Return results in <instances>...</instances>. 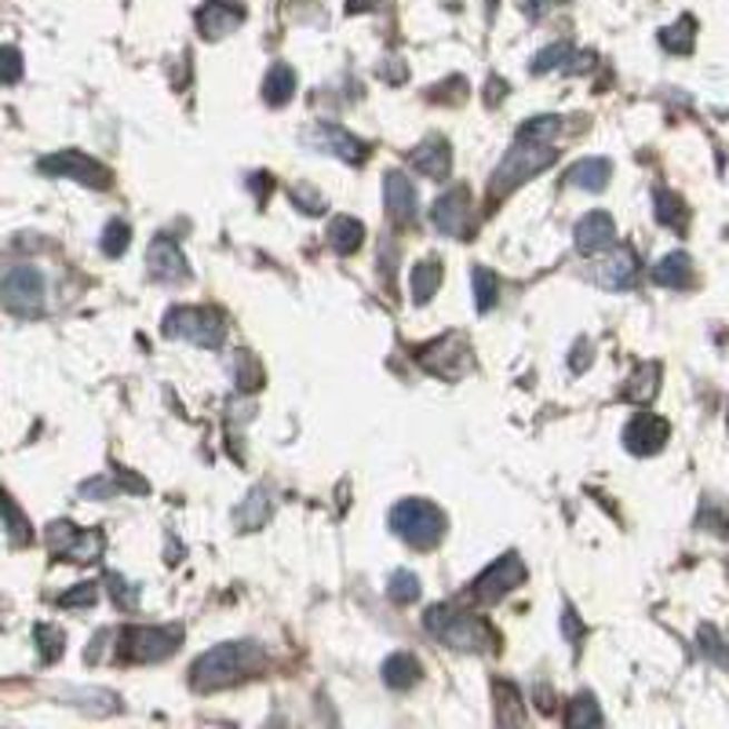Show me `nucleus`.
I'll use <instances>...</instances> for the list:
<instances>
[{
	"label": "nucleus",
	"mask_w": 729,
	"mask_h": 729,
	"mask_svg": "<svg viewBox=\"0 0 729 729\" xmlns=\"http://www.w3.org/2000/svg\"><path fill=\"white\" fill-rule=\"evenodd\" d=\"M500 91H508V85L489 81V96H485V102H489V106H496V102H500Z\"/></svg>",
	"instance_id": "49"
},
{
	"label": "nucleus",
	"mask_w": 729,
	"mask_h": 729,
	"mask_svg": "<svg viewBox=\"0 0 729 729\" xmlns=\"http://www.w3.org/2000/svg\"><path fill=\"white\" fill-rule=\"evenodd\" d=\"M573 237H577V248L583 252V256H599V252L613 248V242H617V223H613V216H609V211H591V216H583V219L577 223Z\"/></svg>",
	"instance_id": "18"
},
{
	"label": "nucleus",
	"mask_w": 729,
	"mask_h": 729,
	"mask_svg": "<svg viewBox=\"0 0 729 729\" xmlns=\"http://www.w3.org/2000/svg\"><path fill=\"white\" fill-rule=\"evenodd\" d=\"M697 639H700V649H705V657L711 660V664H719V668L729 671V649L722 642V634L715 631L711 624H705V628L697 631Z\"/></svg>",
	"instance_id": "38"
},
{
	"label": "nucleus",
	"mask_w": 729,
	"mask_h": 729,
	"mask_svg": "<svg viewBox=\"0 0 729 729\" xmlns=\"http://www.w3.org/2000/svg\"><path fill=\"white\" fill-rule=\"evenodd\" d=\"M387 594H391L397 605L416 602V599H420V577L408 573V569H397V573L391 577V583H387Z\"/></svg>",
	"instance_id": "36"
},
{
	"label": "nucleus",
	"mask_w": 729,
	"mask_h": 729,
	"mask_svg": "<svg viewBox=\"0 0 729 729\" xmlns=\"http://www.w3.org/2000/svg\"><path fill=\"white\" fill-rule=\"evenodd\" d=\"M657 380H660V368L657 365H642L639 373L631 376V383L624 387L628 402H649L657 394Z\"/></svg>",
	"instance_id": "34"
},
{
	"label": "nucleus",
	"mask_w": 729,
	"mask_h": 729,
	"mask_svg": "<svg viewBox=\"0 0 729 729\" xmlns=\"http://www.w3.org/2000/svg\"><path fill=\"white\" fill-rule=\"evenodd\" d=\"M270 519V500H267V489H252L248 500H245V508L237 511V525L242 529H263V522Z\"/></svg>",
	"instance_id": "28"
},
{
	"label": "nucleus",
	"mask_w": 729,
	"mask_h": 729,
	"mask_svg": "<svg viewBox=\"0 0 729 729\" xmlns=\"http://www.w3.org/2000/svg\"><path fill=\"white\" fill-rule=\"evenodd\" d=\"M117 485L121 482H110V479H91L81 485V496H96V500H106V496H114L117 493Z\"/></svg>",
	"instance_id": "45"
},
{
	"label": "nucleus",
	"mask_w": 729,
	"mask_h": 729,
	"mask_svg": "<svg viewBox=\"0 0 729 729\" xmlns=\"http://www.w3.org/2000/svg\"><path fill=\"white\" fill-rule=\"evenodd\" d=\"M583 365H588V339H580L573 347V357H569V368H573V373H583Z\"/></svg>",
	"instance_id": "47"
},
{
	"label": "nucleus",
	"mask_w": 729,
	"mask_h": 729,
	"mask_svg": "<svg viewBox=\"0 0 729 729\" xmlns=\"http://www.w3.org/2000/svg\"><path fill=\"white\" fill-rule=\"evenodd\" d=\"M471 285H474V307H479L482 314H489V311L496 307V296H500L496 274L489 270V267H474L471 270Z\"/></svg>",
	"instance_id": "29"
},
{
	"label": "nucleus",
	"mask_w": 729,
	"mask_h": 729,
	"mask_svg": "<svg viewBox=\"0 0 729 729\" xmlns=\"http://www.w3.org/2000/svg\"><path fill=\"white\" fill-rule=\"evenodd\" d=\"M0 303L19 317L41 314L45 311V274L30 267V263L8 267L0 274Z\"/></svg>",
	"instance_id": "6"
},
{
	"label": "nucleus",
	"mask_w": 729,
	"mask_h": 729,
	"mask_svg": "<svg viewBox=\"0 0 729 729\" xmlns=\"http://www.w3.org/2000/svg\"><path fill=\"white\" fill-rule=\"evenodd\" d=\"M413 165H416L420 176L445 179L449 176V165H453V157H449V142L442 136H431L427 142H420L416 154H413Z\"/></svg>",
	"instance_id": "21"
},
{
	"label": "nucleus",
	"mask_w": 729,
	"mask_h": 729,
	"mask_svg": "<svg viewBox=\"0 0 729 729\" xmlns=\"http://www.w3.org/2000/svg\"><path fill=\"white\" fill-rule=\"evenodd\" d=\"M431 219H434V230H437V234H445V237H467L471 219H474V211H471V190H467V187L445 190V194L434 201Z\"/></svg>",
	"instance_id": "12"
},
{
	"label": "nucleus",
	"mask_w": 729,
	"mask_h": 729,
	"mask_svg": "<svg viewBox=\"0 0 729 729\" xmlns=\"http://www.w3.org/2000/svg\"><path fill=\"white\" fill-rule=\"evenodd\" d=\"M562 131V117L554 114H543V117H533V121H525L519 128V139L522 142H551L554 136Z\"/></svg>",
	"instance_id": "32"
},
{
	"label": "nucleus",
	"mask_w": 729,
	"mask_h": 729,
	"mask_svg": "<svg viewBox=\"0 0 729 729\" xmlns=\"http://www.w3.org/2000/svg\"><path fill=\"white\" fill-rule=\"evenodd\" d=\"M128 242H131V227L125 219H110L102 227V242H99V248H102V256H110V259H117V256H125V248H128Z\"/></svg>",
	"instance_id": "33"
},
{
	"label": "nucleus",
	"mask_w": 729,
	"mask_h": 729,
	"mask_svg": "<svg viewBox=\"0 0 729 729\" xmlns=\"http://www.w3.org/2000/svg\"><path fill=\"white\" fill-rule=\"evenodd\" d=\"M106 583H110V594H114L117 609H136V605H139V591L131 588V583H128L125 577L110 573V577H106Z\"/></svg>",
	"instance_id": "43"
},
{
	"label": "nucleus",
	"mask_w": 729,
	"mask_h": 729,
	"mask_svg": "<svg viewBox=\"0 0 729 729\" xmlns=\"http://www.w3.org/2000/svg\"><path fill=\"white\" fill-rule=\"evenodd\" d=\"M259 664H263L259 642H223L194 660L190 682L194 689H223L237 679H245V674L256 671Z\"/></svg>",
	"instance_id": "1"
},
{
	"label": "nucleus",
	"mask_w": 729,
	"mask_h": 729,
	"mask_svg": "<svg viewBox=\"0 0 729 729\" xmlns=\"http://www.w3.org/2000/svg\"><path fill=\"white\" fill-rule=\"evenodd\" d=\"M242 19H245V11L230 4V0H208V4L197 11V30H201V37H208V41H219V37L234 33L237 26H242Z\"/></svg>",
	"instance_id": "19"
},
{
	"label": "nucleus",
	"mask_w": 729,
	"mask_h": 729,
	"mask_svg": "<svg viewBox=\"0 0 729 729\" xmlns=\"http://www.w3.org/2000/svg\"><path fill=\"white\" fill-rule=\"evenodd\" d=\"M365 242V227L357 219L351 216H336L333 223H328V245H333L339 256H351V252H357Z\"/></svg>",
	"instance_id": "24"
},
{
	"label": "nucleus",
	"mask_w": 729,
	"mask_h": 729,
	"mask_svg": "<svg viewBox=\"0 0 729 729\" xmlns=\"http://www.w3.org/2000/svg\"><path fill=\"white\" fill-rule=\"evenodd\" d=\"M653 197H657V219L671 230H682L689 219V208L682 205V197L671 190H657Z\"/></svg>",
	"instance_id": "30"
},
{
	"label": "nucleus",
	"mask_w": 729,
	"mask_h": 729,
	"mask_svg": "<svg viewBox=\"0 0 729 729\" xmlns=\"http://www.w3.org/2000/svg\"><path fill=\"white\" fill-rule=\"evenodd\" d=\"M292 197H296V201H307V208H303V211H311V216H317V211L325 208V205H322V197H314L307 187H296V190H292Z\"/></svg>",
	"instance_id": "46"
},
{
	"label": "nucleus",
	"mask_w": 729,
	"mask_h": 729,
	"mask_svg": "<svg viewBox=\"0 0 729 729\" xmlns=\"http://www.w3.org/2000/svg\"><path fill=\"white\" fill-rule=\"evenodd\" d=\"M22 81V51L4 45L0 48V85H19Z\"/></svg>",
	"instance_id": "41"
},
{
	"label": "nucleus",
	"mask_w": 729,
	"mask_h": 729,
	"mask_svg": "<svg viewBox=\"0 0 729 729\" xmlns=\"http://www.w3.org/2000/svg\"><path fill=\"white\" fill-rule=\"evenodd\" d=\"M146 263H150L154 282H161V285H179L190 277L187 256H183V248L176 245V237H168V234L154 237L150 252H146Z\"/></svg>",
	"instance_id": "14"
},
{
	"label": "nucleus",
	"mask_w": 729,
	"mask_h": 729,
	"mask_svg": "<svg viewBox=\"0 0 729 729\" xmlns=\"http://www.w3.org/2000/svg\"><path fill=\"white\" fill-rule=\"evenodd\" d=\"M0 522H4L8 540L16 543V548H26V543L33 540V525H30V519H26L22 508H19L16 500H11V493H4V489H0Z\"/></svg>",
	"instance_id": "23"
},
{
	"label": "nucleus",
	"mask_w": 729,
	"mask_h": 729,
	"mask_svg": "<svg viewBox=\"0 0 729 729\" xmlns=\"http://www.w3.org/2000/svg\"><path fill=\"white\" fill-rule=\"evenodd\" d=\"M383 205H387V216L397 227L416 219V187L405 171H387L383 176Z\"/></svg>",
	"instance_id": "16"
},
{
	"label": "nucleus",
	"mask_w": 729,
	"mask_h": 729,
	"mask_svg": "<svg viewBox=\"0 0 729 729\" xmlns=\"http://www.w3.org/2000/svg\"><path fill=\"white\" fill-rule=\"evenodd\" d=\"M303 142L311 146V150H322V154H333L339 157V161H347V165H362L365 161V142L362 139H354L347 128H339V125H314L303 131Z\"/></svg>",
	"instance_id": "13"
},
{
	"label": "nucleus",
	"mask_w": 729,
	"mask_h": 729,
	"mask_svg": "<svg viewBox=\"0 0 729 729\" xmlns=\"http://www.w3.org/2000/svg\"><path fill=\"white\" fill-rule=\"evenodd\" d=\"M96 599H99V588H96V583H77L73 591L62 594L59 605H62V609H88V605H96Z\"/></svg>",
	"instance_id": "42"
},
{
	"label": "nucleus",
	"mask_w": 729,
	"mask_h": 729,
	"mask_svg": "<svg viewBox=\"0 0 729 729\" xmlns=\"http://www.w3.org/2000/svg\"><path fill=\"white\" fill-rule=\"evenodd\" d=\"M559 150H551V142H522L514 139V146L508 150V157L500 161L496 176H493V194H508L514 187H522L525 179H533L536 171L551 168Z\"/></svg>",
	"instance_id": "4"
},
{
	"label": "nucleus",
	"mask_w": 729,
	"mask_h": 729,
	"mask_svg": "<svg viewBox=\"0 0 729 729\" xmlns=\"http://www.w3.org/2000/svg\"><path fill=\"white\" fill-rule=\"evenodd\" d=\"M420 365L427 368V373L442 376V380H460L463 373L471 368V347L463 336H442L427 343V347H420Z\"/></svg>",
	"instance_id": "10"
},
{
	"label": "nucleus",
	"mask_w": 729,
	"mask_h": 729,
	"mask_svg": "<svg viewBox=\"0 0 729 729\" xmlns=\"http://www.w3.org/2000/svg\"><path fill=\"white\" fill-rule=\"evenodd\" d=\"M292 91H296V70L288 62H274L267 81H263V99L270 106H285L292 99Z\"/></svg>",
	"instance_id": "25"
},
{
	"label": "nucleus",
	"mask_w": 729,
	"mask_h": 729,
	"mask_svg": "<svg viewBox=\"0 0 729 729\" xmlns=\"http://www.w3.org/2000/svg\"><path fill=\"white\" fill-rule=\"evenodd\" d=\"M554 4H559V0H525V11H529V16H533V19H540L543 11L554 8Z\"/></svg>",
	"instance_id": "48"
},
{
	"label": "nucleus",
	"mask_w": 729,
	"mask_h": 729,
	"mask_svg": "<svg viewBox=\"0 0 729 729\" xmlns=\"http://www.w3.org/2000/svg\"><path fill=\"white\" fill-rule=\"evenodd\" d=\"M33 639H37V649H41V660L45 664H56V660L62 657V649H66V634L59 628H51V624H37L33 628Z\"/></svg>",
	"instance_id": "35"
},
{
	"label": "nucleus",
	"mask_w": 729,
	"mask_h": 729,
	"mask_svg": "<svg viewBox=\"0 0 729 729\" xmlns=\"http://www.w3.org/2000/svg\"><path fill=\"white\" fill-rule=\"evenodd\" d=\"M525 580V565L519 554H503V559H496L493 565L485 569V573L471 583V599L474 602H500L503 594L514 591L519 583Z\"/></svg>",
	"instance_id": "11"
},
{
	"label": "nucleus",
	"mask_w": 729,
	"mask_h": 729,
	"mask_svg": "<svg viewBox=\"0 0 729 729\" xmlns=\"http://www.w3.org/2000/svg\"><path fill=\"white\" fill-rule=\"evenodd\" d=\"M423 624L434 634L437 642L460 649V653H485V649H496V631L485 624L482 617L471 613H456L449 605H434Z\"/></svg>",
	"instance_id": "2"
},
{
	"label": "nucleus",
	"mask_w": 729,
	"mask_h": 729,
	"mask_svg": "<svg viewBox=\"0 0 729 729\" xmlns=\"http://www.w3.org/2000/svg\"><path fill=\"white\" fill-rule=\"evenodd\" d=\"M668 434H671L668 420H660L653 413H639L624 427V445L634 456H649V453H660V449H664Z\"/></svg>",
	"instance_id": "15"
},
{
	"label": "nucleus",
	"mask_w": 729,
	"mask_h": 729,
	"mask_svg": "<svg viewBox=\"0 0 729 729\" xmlns=\"http://www.w3.org/2000/svg\"><path fill=\"white\" fill-rule=\"evenodd\" d=\"M102 533L99 529H77L73 522H51L48 525V548L59 559L70 562H96L102 554Z\"/></svg>",
	"instance_id": "9"
},
{
	"label": "nucleus",
	"mask_w": 729,
	"mask_h": 729,
	"mask_svg": "<svg viewBox=\"0 0 729 729\" xmlns=\"http://www.w3.org/2000/svg\"><path fill=\"white\" fill-rule=\"evenodd\" d=\"M693 19H679L674 26H668V30H660V45H664L668 51H679V56H689L693 51Z\"/></svg>",
	"instance_id": "31"
},
{
	"label": "nucleus",
	"mask_w": 729,
	"mask_h": 729,
	"mask_svg": "<svg viewBox=\"0 0 729 729\" xmlns=\"http://www.w3.org/2000/svg\"><path fill=\"white\" fill-rule=\"evenodd\" d=\"M594 277V285H602L609 292H620V288H631L634 285V277H639V256L624 245V248H617L613 256H605L599 267L591 270Z\"/></svg>",
	"instance_id": "17"
},
{
	"label": "nucleus",
	"mask_w": 729,
	"mask_h": 729,
	"mask_svg": "<svg viewBox=\"0 0 729 729\" xmlns=\"http://www.w3.org/2000/svg\"><path fill=\"white\" fill-rule=\"evenodd\" d=\"M165 336L171 339H190L194 347L216 351L223 336H227V325H223V314L211 307H176L165 314Z\"/></svg>",
	"instance_id": "5"
},
{
	"label": "nucleus",
	"mask_w": 729,
	"mask_h": 729,
	"mask_svg": "<svg viewBox=\"0 0 729 729\" xmlns=\"http://www.w3.org/2000/svg\"><path fill=\"white\" fill-rule=\"evenodd\" d=\"M230 368H234V380H237V387H259V380H263V373H259V365H256V357H252L248 351H237V357L230 362Z\"/></svg>",
	"instance_id": "39"
},
{
	"label": "nucleus",
	"mask_w": 729,
	"mask_h": 729,
	"mask_svg": "<svg viewBox=\"0 0 729 729\" xmlns=\"http://www.w3.org/2000/svg\"><path fill=\"white\" fill-rule=\"evenodd\" d=\"M573 59V48L569 45H551V48H543L540 56L533 59V73H551V70H559L562 62Z\"/></svg>",
	"instance_id": "40"
},
{
	"label": "nucleus",
	"mask_w": 729,
	"mask_h": 729,
	"mask_svg": "<svg viewBox=\"0 0 729 729\" xmlns=\"http://www.w3.org/2000/svg\"><path fill=\"white\" fill-rule=\"evenodd\" d=\"M420 679V660L413 653H391L383 660V682L391 689H408Z\"/></svg>",
	"instance_id": "26"
},
{
	"label": "nucleus",
	"mask_w": 729,
	"mask_h": 729,
	"mask_svg": "<svg viewBox=\"0 0 729 729\" xmlns=\"http://www.w3.org/2000/svg\"><path fill=\"white\" fill-rule=\"evenodd\" d=\"M45 176H56V179H73L81 183V187H96V190H106L110 187V171H106L96 157H88L81 150H59V154H48L41 157Z\"/></svg>",
	"instance_id": "8"
},
{
	"label": "nucleus",
	"mask_w": 729,
	"mask_h": 729,
	"mask_svg": "<svg viewBox=\"0 0 729 729\" xmlns=\"http://www.w3.org/2000/svg\"><path fill=\"white\" fill-rule=\"evenodd\" d=\"M391 529L402 536L408 548L431 551L445 536V514L431 500H402L391 511Z\"/></svg>",
	"instance_id": "3"
},
{
	"label": "nucleus",
	"mask_w": 729,
	"mask_h": 729,
	"mask_svg": "<svg viewBox=\"0 0 729 729\" xmlns=\"http://www.w3.org/2000/svg\"><path fill=\"white\" fill-rule=\"evenodd\" d=\"M562 631H565V639L573 642L580 649V639H583V624H580V617H577V609L573 605H565L562 609Z\"/></svg>",
	"instance_id": "44"
},
{
	"label": "nucleus",
	"mask_w": 729,
	"mask_h": 729,
	"mask_svg": "<svg viewBox=\"0 0 729 729\" xmlns=\"http://www.w3.org/2000/svg\"><path fill=\"white\" fill-rule=\"evenodd\" d=\"M599 722H602V715H599V708H594V697L591 693H580L573 705H569V711H565V726H573V729L599 726Z\"/></svg>",
	"instance_id": "37"
},
{
	"label": "nucleus",
	"mask_w": 729,
	"mask_h": 729,
	"mask_svg": "<svg viewBox=\"0 0 729 729\" xmlns=\"http://www.w3.org/2000/svg\"><path fill=\"white\" fill-rule=\"evenodd\" d=\"M183 639L179 628H125L121 631V653L125 660H136V664H161L171 653H176V646Z\"/></svg>",
	"instance_id": "7"
},
{
	"label": "nucleus",
	"mask_w": 729,
	"mask_h": 729,
	"mask_svg": "<svg viewBox=\"0 0 729 729\" xmlns=\"http://www.w3.org/2000/svg\"><path fill=\"white\" fill-rule=\"evenodd\" d=\"M437 285H442V263L437 259H423L413 267V303H431Z\"/></svg>",
	"instance_id": "27"
},
{
	"label": "nucleus",
	"mask_w": 729,
	"mask_h": 729,
	"mask_svg": "<svg viewBox=\"0 0 729 729\" xmlns=\"http://www.w3.org/2000/svg\"><path fill=\"white\" fill-rule=\"evenodd\" d=\"M609 176H613V165L605 161V157H583L573 168L565 171V183L577 190H605L609 187Z\"/></svg>",
	"instance_id": "20"
},
{
	"label": "nucleus",
	"mask_w": 729,
	"mask_h": 729,
	"mask_svg": "<svg viewBox=\"0 0 729 729\" xmlns=\"http://www.w3.org/2000/svg\"><path fill=\"white\" fill-rule=\"evenodd\" d=\"M653 282L660 288H689L693 285V259L686 252H671L653 267Z\"/></svg>",
	"instance_id": "22"
}]
</instances>
